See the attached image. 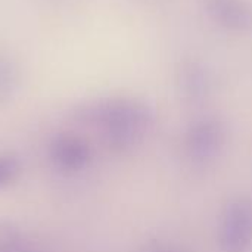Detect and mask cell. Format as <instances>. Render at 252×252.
Masks as SVG:
<instances>
[{
    "label": "cell",
    "instance_id": "cell-1",
    "mask_svg": "<svg viewBox=\"0 0 252 252\" xmlns=\"http://www.w3.org/2000/svg\"><path fill=\"white\" fill-rule=\"evenodd\" d=\"M89 148L77 136L59 133L49 145V157L53 165L66 173L81 170L89 161Z\"/></svg>",
    "mask_w": 252,
    "mask_h": 252
},
{
    "label": "cell",
    "instance_id": "cell-2",
    "mask_svg": "<svg viewBox=\"0 0 252 252\" xmlns=\"http://www.w3.org/2000/svg\"><path fill=\"white\" fill-rule=\"evenodd\" d=\"M21 173V162L13 155H0V188L10 185Z\"/></svg>",
    "mask_w": 252,
    "mask_h": 252
},
{
    "label": "cell",
    "instance_id": "cell-3",
    "mask_svg": "<svg viewBox=\"0 0 252 252\" xmlns=\"http://www.w3.org/2000/svg\"><path fill=\"white\" fill-rule=\"evenodd\" d=\"M15 84V68L10 61L0 56V97L12 92Z\"/></svg>",
    "mask_w": 252,
    "mask_h": 252
}]
</instances>
